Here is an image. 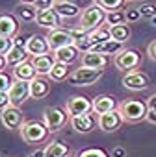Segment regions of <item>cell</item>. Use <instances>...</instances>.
<instances>
[{
    "label": "cell",
    "mask_w": 156,
    "mask_h": 157,
    "mask_svg": "<svg viewBox=\"0 0 156 157\" xmlns=\"http://www.w3.org/2000/svg\"><path fill=\"white\" fill-rule=\"evenodd\" d=\"M150 22H152V26L156 28V17H154V19H150Z\"/></svg>",
    "instance_id": "44"
},
{
    "label": "cell",
    "mask_w": 156,
    "mask_h": 157,
    "mask_svg": "<svg viewBox=\"0 0 156 157\" xmlns=\"http://www.w3.org/2000/svg\"><path fill=\"white\" fill-rule=\"evenodd\" d=\"M93 111L99 113V115H104V113H110V111H115V102L112 96H97L93 100Z\"/></svg>",
    "instance_id": "25"
},
{
    "label": "cell",
    "mask_w": 156,
    "mask_h": 157,
    "mask_svg": "<svg viewBox=\"0 0 156 157\" xmlns=\"http://www.w3.org/2000/svg\"><path fill=\"white\" fill-rule=\"evenodd\" d=\"M67 120V113L60 107H47L43 115V124L47 126L48 131H58Z\"/></svg>",
    "instance_id": "6"
},
{
    "label": "cell",
    "mask_w": 156,
    "mask_h": 157,
    "mask_svg": "<svg viewBox=\"0 0 156 157\" xmlns=\"http://www.w3.org/2000/svg\"><path fill=\"white\" fill-rule=\"evenodd\" d=\"M17 13H19V17L23 19V21H37V10L32 6V2H23V4H19V10H17Z\"/></svg>",
    "instance_id": "27"
},
{
    "label": "cell",
    "mask_w": 156,
    "mask_h": 157,
    "mask_svg": "<svg viewBox=\"0 0 156 157\" xmlns=\"http://www.w3.org/2000/svg\"><path fill=\"white\" fill-rule=\"evenodd\" d=\"M8 94H10L11 105H13V107H19V105L30 96V83H28V82H19V80H15V82L11 83V89L8 91Z\"/></svg>",
    "instance_id": "8"
},
{
    "label": "cell",
    "mask_w": 156,
    "mask_h": 157,
    "mask_svg": "<svg viewBox=\"0 0 156 157\" xmlns=\"http://www.w3.org/2000/svg\"><path fill=\"white\" fill-rule=\"evenodd\" d=\"M110 35H112V39L113 41H117V43H125V41H128L130 39V28L126 26V24H121V26H112L110 28Z\"/></svg>",
    "instance_id": "28"
},
{
    "label": "cell",
    "mask_w": 156,
    "mask_h": 157,
    "mask_svg": "<svg viewBox=\"0 0 156 157\" xmlns=\"http://www.w3.org/2000/svg\"><path fill=\"white\" fill-rule=\"evenodd\" d=\"M4 65H6V59H4V56H0V72H2Z\"/></svg>",
    "instance_id": "43"
},
{
    "label": "cell",
    "mask_w": 156,
    "mask_h": 157,
    "mask_svg": "<svg viewBox=\"0 0 156 157\" xmlns=\"http://www.w3.org/2000/svg\"><path fill=\"white\" fill-rule=\"evenodd\" d=\"M138 10H139L141 17H149V19L156 17V4H141Z\"/></svg>",
    "instance_id": "34"
},
{
    "label": "cell",
    "mask_w": 156,
    "mask_h": 157,
    "mask_svg": "<svg viewBox=\"0 0 156 157\" xmlns=\"http://www.w3.org/2000/svg\"><path fill=\"white\" fill-rule=\"evenodd\" d=\"M32 65H34L37 76H50L52 67L56 65V61H54V56H48L47 54V56H41V57H34Z\"/></svg>",
    "instance_id": "17"
},
{
    "label": "cell",
    "mask_w": 156,
    "mask_h": 157,
    "mask_svg": "<svg viewBox=\"0 0 156 157\" xmlns=\"http://www.w3.org/2000/svg\"><path fill=\"white\" fill-rule=\"evenodd\" d=\"M97 122H99V128H101L102 131L112 133V131L119 129V126H121V122H123V117H121L119 109H115V111H110V113L99 115Z\"/></svg>",
    "instance_id": "10"
},
{
    "label": "cell",
    "mask_w": 156,
    "mask_h": 157,
    "mask_svg": "<svg viewBox=\"0 0 156 157\" xmlns=\"http://www.w3.org/2000/svg\"><path fill=\"white\" fill-rule=\"evenodd\" d=\"M106 65H108V57H106V56L93 54V52H86V54L82 56V67H86V68L104 70Z\"/></svg>",
    "instance_id": "16"
},
{
    "label": "cell",
    "mask_w": 156,
    "mask_h": 157,
    "mask_svg": "<svg viewBox=\"0 0 156 157\" xmlns=\"http://www.w3.org/2000/svg\"><path fill=\"white\" fill-rule=\"evenodd\" d=\"M50 78L54 82H61L67 78V65H61V63H56L52 67V72H50Z\"/></svg>",
    "instance_id": "30"
},
{
    "label": "cell",
    "mask_w": 156,
    "mask_h": 157,
    "mask_svg": "<svg viewBox=\"0 0 156 157\" xmlns=\"http://www.w3.org/2000/svg\"><path fill=\"white\" fill-rule=\"evenodd\" d=\"M102 74H104V70L80 67V68H76V70L69 76V83H71V85H78V87H80V85H93Z\"/></svg>",
    "instance_id": "4"
},
{
    "label": "cell",
    "mask_w": 156,
    "mask_h": 157,
    "mask_svg": "<svg viewBox=\"0 0 156 157\" xmlns=\"http://www.w3.org/2000/svg\"><path fill=\"white\" fill-rule=\"evenodd\" d=\"M97 6H99L101 10H106L108 13H113V11H117V10L123 6V0H113V2H106V0H99V2H97Z\"/></svg>",
    "instance_id": "32"
},
{
    "label": "cell",
    "mask_w": 156,
    "mask_h": 157,
    "mask_svg": "<svg viewBox=\"0 0 156 157\" xmlns=\"http://www.w3.org/2000/svg\"><path fill=\"white\" fill-rule=\"evenodd\" d=\"M60 17H76L78 13H80V10H78V6L74 2H65V0H58V2H54V8H52Z\"/></svg>",
    "instance_id": "22"
},
{
    "label": "cell",
    "mask_w": 156,
    "mask_h": 157,
    "mask_svg": "<svg viewBox=\"0 0 156 157\" xmlns=\"http://www.w3.org/2000/svg\"><path fill=\"white\" fill-rule=\"evenodd\" d=\"M125 17H126V22H138L141 19V13H139L138 8H132V10H126Z\"/></svg>",
    "instance_id": "38"
},
{
    "label": "cell",
    "mask_w": 156,
    "mask_h": 157,
    "mask_svg": "<svg viewBox=\"0 0 156 157\" xmlns=\"http://www.w3.org/2000/svg\"><path fill=\"white\" fill-rule=\"evenodd\" d=\"M11 48H13V39L0 37V56H6Z\"/></svg>",
    "instance_id": "36"
},
{
    "label": "cell",
    "mask_w": 156,
    "mask_h": 157,
    "mask_svg": "<svg viewBox=\"0 0 156 157\" xmlns=\"http://www.w3.org/2000/svg\"><path fill=\"white\" fill-rule=\"evenodd\" d=\"M48 41L47 37L43 35H32L28 41H26V52L32 54L34 57H41V56H47L48 52Z\"/></svg>",
    "instance_id": "12"
},
{
    "label": "cell",
    "mask_w": 156,
    "mask_h": 157,
    "mask_svg": "<svg viewBox=\"0 0 156 157\" xmlns=\"http://www.w3.org/2000/svg\"><path fill=\"white\" fill-rule=\"evenodd\" d=\"M91 111H93V102L86 96H72L67 102V115H71V117L89 115Z\"/></svg>",
    "instance_id": "7"
},
{
    "label": "cell",
    "mask_w": 156,
    "mask_h": 157,
    "mask_svg": "<svg viewBox=\"0 0 156 157\" xmlns=\"http://www.w3.org/2000/svg\"><path fill=\"white\" fill-rule=\"evenodd\" d=\"M106 21V15H104V10H101L97 4L95 6H89V8H86L84 11H82V15H80V28L82 30H97V28H101L102 26V22Z\"/></svg>",
    "instance_id": "1"
},
{
    "label": "cell",
    "mask_w": 156,
    "mask_h": 157,
    "mask_svg": "<svg viewBox=\"0 0 156 157\" xmlns=\"http://www.w3.org/2000/svg\"><path fill=\"white\" fill-rule=\"evenodd\" d=\"M139 65V56L134 50H121L115 56V67L121 70H128L132 72V68H136Z\"/></svg>",
    "instance_id": "11"
},
{
    "label": "cell",
    "mask_w": 156,
    "mask_h": 157,
    "mask_svg": "<svg viewBox=\"0 0 156 157\" xmlns=\"http://www.w3.org/2000/svg\"><path fill=\"white\" fill-rule=\"evenodd\" d=\"M78 50L76 46H67V48H60L54 52V61L56 63H61V65H69L72 63L76 57H78Z\"/></svg>",
    "instance_id": "21"
},
{
    "label": "cell",
    "mask_w": 156,
    "mask_h": 157,
    "mask_svg": "<svg viewBox=\"0 0 156 157\" xmlns=\"http://www.w3.org/2000/svg\"><path fill=\"white\" fill-rule=\"evenodd\" d=\"M123 153H125V151H123L121 148H117V150L113 151V155H115V157H123Z\"/></svg>",
    "instance_id": "42"
},
{
    "label": "cell",
    "mask_w": 156,
    "mask_h": 157,
    "mask_svg": "<svg viewBox=\"0 0 156 157\" xmlns=\"http://www.w3.org/2000/svg\"><path fill=\"white\" fill-rule=\"evenodd\" d=\"M19 30V24L15 21V17L11 15H0V37H8L11 39Z\"/></svg>",
    "instance_id": "20"
},
{
    "label": "cell",
    "mask_w": 156,
    "mask_h": 157,
    "mask_svg": "<svg viewBox=\"0 0 156 157\" xmlns=\"http://www.w3.org/2000/svg\"><path fill=\"white\" fill-rule=\"evenodd\" d=\"M26 157H45V150H37V151H32V153H28Z\"/></svg>",
    "instance_id": "41"
},
{
    "label": "cell",
    "mask_w": 156,
    "mask_h": 157,
    "mask_svg": "<svg viewBox=\"0 0 156 157\" xmlns=\"http://www.w3.org/2000/svg\"><path fill=\"white\" fill-rule=\"evenodd\" d=\"M78 157H108V155L101 148H89V150L80 151V153H78Z\"/></svg>",
    "instance_id": "35"
},
{
    "label": "cell",
    "mask_w": 156,
    "mask_h": 157,
    "mask_svg": "<svg viewBox=\"0 0 156 157\" xmlns=\"http://www.w3.org/2000/svg\"><path fill=\"white\" fill-rule=\"evenodd\" d=\"M119 113L123 120L128 122H138L141 118H147V104L139 100H126L119 105Z\"/></svg>",
    "instance_id": "2"
},
{
    "label": "cell",
    "mask_w": 156,
    "mask_h": 157,
    "mask_svg": "<svg viewBox=\"0 0 156 157\" xmlns=\"http://www.w3.org/2000/svg\"><path fill=\"white\" fill-rule=\"evenodd\" d=\"M13 76H15V80H19V82H28L30 83V82H34L37 78V72H35L32 63L24 61V63H21V65H17L13 68Z\"/></svg>",
    "instance_id": "14"
},
{
    "label": "cell",
    "mask_w": 156,
    "mask_h": 157,
    "mask_svg": "<svg viewBox=\"0 0 156 157\" xmlns=\"http://www.w3.org/2000/svg\"><path fill=\"white\" fill-rule=\"evenodd\" d=\"M47 135H48V129H47V126H45L43 122H39V120L24 122L23 128H21V137H23L26 142H30V144L41 142L43 139H47Z\"/></svg>",
    "instance_id": "3"
},
{
    "label": "cell",
    "mask_w": 156,
    "mask_h": 157,
    "mask_svg": "<svg viewBox=\"0 0 156 157\" xmlns=\"http://www.w3.org/2000/svg\"><path fill=\"white\" fill-rule=\"evenodd\" d=\"M89 39H91L93 46H95V44H101V43L110 41V39H112V35H110V26H108V28L101 26V28H97V30L89 32Z\"/></svg>",
    "instance_id": "29"
},
{
    "label": "cell",
    "mask_w": 156,
    "mask_h": 157,
    "mask_svg": "<svg viewBox=\"0 0 156 157\" xmlns=\"http://www.w3.org/2000/svg\"><path fill=\"white\" fill-rule=\"evenodd\" d=\"M26 48L24 46H17V44H13V48L4 56V59H6V65H13V67H17V65H21V63H24L26 61Z\"/></svg>",
    "instance_id": "23"
},
{
    "label": "cell",
    "mask_w": 156,
    "mask_h": 157,
    "mask_svg": "<svg viewBox=\"0 0 156 157\" xmlns=\"http://www.w3.org/2000/svg\"><path fill=\"white\" fill-rule=\"evenodd\" d=\"M10 105H11V102H10V94H8V93H0V111L6 109V107H10Z\"/></svg>",
    "instance_id": "39"
},
{
    "label": "cell",
    "mask_w": 156,
    "mask_h": 157,
    "mask_svg": "<svg viewBox=\"0 0 156 157\" xmlns=\"http://www.w3.org/2000/svg\"><path fill=\"white\" fill-rule=\"evenodd\" d=\"M147 120L156 124V94H152L147 102Z\"/></svg>",
    "instance_id": "33"
},
{
    "label": "cell",
    "mask_w": 156,
    "mask_h": 157,
    "mask_svg": "<svg viewBox=\"0 0 156 157\" xmlns=\"http://www.w3.org/2000/svg\"><path fill=\"white\" fill-rule=\"evenodd\" d=\"M69 155V148L61 142H50L45 148V157H67Z\"/></svg>",
    "instance_id": "26"
},
{
    "label": "cell",
    "mask_w": 156,
    "mask_h": 157,
    "mask_svg": "<svg viewBox=\"0 0 156 157\" xmlns=\"http://www.w3.org/2000/svg\"><path fill=\"white\" fill-rule=\"evenodd\" d=\"M121 48H123V44H121V43H117V41L110 39V41H106V43H101V44L91 46V50H89V52H93V54H101V56H106V57H108V54L121 52Z\"/></svg>",
    "instance_id": "24"
},
{
    "label": "cell",
    "mask_w": 156,
    "mask_h": 157,
    "mask_svg": "<svg viewBox=\"0 0 156 157\" xmlns=\"http://www.w3.org/2000/svg\"><path fill=\"white\" fill-rule=\"evenodd\" d=\"M47 41H48V48L52 52H56L60 48H67V46H74L76 44L74 35L71 32H67V30H52V32H48Z\"/></svg>",
    "instance_id": "5"
},
{
    "label": "cell",
    "mask_w": 156,
    "mask_h": 157,
    "mask_svg": "<svg viewBox=\"0 0 156 157\" xmlns=\"http://www.w3.org/2000/svg\"><path fill=\"white\" fill-rule=\"evenodd\" d=\"M0 120H2V124L8 128V129H15V128H21L23 124V115L19 111V107H6L0 111Z\"/></svg>",
    "instance_id": "13"
},
{
    "label": "cell",
    "mask_w": 156,
    "mask_h": 157,
    "mask_svg": "<svg viewBox=\"0 0 156 157\" xmlns=\"http://www.w3.org/2000/svg\"><path fill=\"white\" fill-rule=\"evenodd\" d=\"M71 126L78 133H89L95 126V118L89 115H80V117H71Z\"/></svg>",
    "instance_id": "18"
},
{
    "label": "cell",
    "mask_w": 156,
    "mask_h": 157,
    "mask_svg": "<svg viewBox=\"0 0 156 157\" xmlns=\"http://www.w3.org/2000/svg\"><path fill=\"white\" fill-rule=\"evenodd\" d=\"M149 56H150V59L156 61V41H152V43L149 44Z\"/></svg>",
    "instance_id": "40"
},
{
    "label": "cell",
    "mask_w": 156,
    "mask_h": 157,
    "mask_svg": "<svg viewBox=\"0 0 156 157\" xmlns=\"http://www.w3.org/2000/svg\"><path fill=\"white\" fill-rule=\"evenodd\" d=\"M106 22L110 24V28L112 26H121V24L126 22V17H125L123 11H113V13H108L106 15Z\"/></svg>",
    "instance_id": "31"
},
{
    "label": "cell",
    "mask_w": 156,
    "mask_h": 157,
    "mask_svg": "<svg viewBox=\"0 0 156 157\" xmlns=\"http://www.w3.org/2000/svg\"><path fill=\"white\" fill-rule=\"evenodd\" d=\"M48 93H50V83L45 80L43 76H37L34 82H30V96H32V98L41 100V98H45Z\"/></svg>",
    "instance_id": "15"
},
{
    "label": "cell",
    "mask_w": 156,
    "mask_h": 157,
    "mask_svg": "<svg viewBox=\"0 0 156 157\" xmlns=\"http://www.w3.org/2000/svg\"><path fill=\"white\" fill-rule=\"evenodd\" d=\"M123 85L130 91H143L149 87V78L139 70H132L126 72V76L123 78Z\"/></svg>",
    "instance_id": "9"
},
{
    "label": "cell",
    "mask_w": 156,
    "mask_h": 157,
    "mask_svg": "<svg viewBox=\"0 0 156 157\" xmlns=\"http://www.w3.org/2000/svg\"><path fill=\"white\" fill-rule=\"evenodd\" d=\"M11 80L4 74V72H0V93H8L10 89H11Z\"/></svg>",
    "instance_id": "37"
},
{
    "label": "cell",
    "mask_w": 156,
    "mask_h": 157,
    "mask_svg": "<svg viewBox=\"0 0 156 157\" xmlns=\"http://www.w3.org/2000/svg\"><path fill=\"white\" fill-rule=\"evenodd\" d=\"M37 24L41 28H48L50 32L58 30V26H60V15L54 10H47V11H43V13L37 15Z\"/></svg>",
    "instance_id": "19"
}]
</instances>
